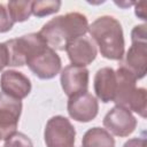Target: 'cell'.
I'll return each mask as SVG.
<instances>
[{
  "label": "cell",
  "mask_w": 147,
  "mask_h": 147,
  "mask_svg": "<svg viewBox=\"0 0 147 147\" xmlns=\"http://www.w3.org/2000/svg\"><path fill=\"white\" fill-rule=\"evenodd\" d=\"M88 31V21L85 15L74 11L57 16L45 23L39 31L47 45L54 51H65L67 45Z\"/></svg>",
  "instance_id": "obj_1"
},
{
  "label": "cell",
  "mask_w": 147,
  "mask_h": 147,
  "mask_svg": "<svg viewBox=\"0 0 147 147\" xmlns=\"http://www.w3.org/2000/svg\"><path fill=\"white\" fill-rule=\"evenodd\" d=\"M88 32L99 46L101 55L121 61L124 56V34L121 23L113 16L103 15L88 24Z\"/></svg>",
  "instance_id": "obj_2"
},
{
  "label": "cell",
  "mask_w": 147,
  "mask_h": 147,
  "mask_svg": "<svg viewBox=\"0 0 147 147\" xmlns=\"http://www.w3.org/2000/svg\"><path fill=\"white\" fill-rule=\"evenodd\" d=\"M5 44L8 49L9 67H23L31 57L48 47L39 32L24 34L15 39L7 40Z\"/></svg>",
  "instance_id": "obj_3"
},
{
  "label": "cell",
  "mask_w": 147,
  "mask_h": 147,
  "mask_svg": "<svg viewBox=\"0 0 147 147\" xmlns=\"http://www.w3.org/2000/svg\"><path fill=\"white\" fill-rule=\"evenodd\" d=\"M44 139L46 147H75L76 130L67 117L56 115L46 123Z\"/></svg>",
  "instance_id": "obj_4"
},
{
  "label": "cell",
  "mask_w": 147,
  "mask_h": 147,
  "mask_svg": "<svg viewBox=\"0 0 147 147\" xmlns=\"http://www.w3.org/2000/svg\"><path fill=\"white\" fill-rule=\"evenodd\" d=\"M22 113V101L0 93V137L6 140L16 132Z\"/></svg>",
  "instance_id": "obj_5"
},
{
  "label": "cell",
  "mask_w": 147,
  "mask_h": 147,
  "mask_svg": "<svg viewBox=\"0 0 147 147\" xmlns=\"http://www.w3.org/2000/svg\"><path fill=\"white\" fill-rule=\"evenodd\" d=\"M103 126L114 136L129 137L137 127V119L129 109L115 106L103 117Z\"/></svg>",
  "instance_id": "obj_6"
},
{
  "label": "cell",
  "mask_w": 147,
  "mask_h": 147,
  "mask_svg": "<svg viewBox=\"0 0 147 147\" xmlns=\"http://www.w3.org/2000/svg\"><path fill=\"white\" fill-rule=\"evenodd\" d=\"M67 109L69 116L72 119L87 123L96 117L99 111V103L94 95L85 91L70 96L68 100Z\"/></svg>",
  "instance_id": "obj_7"
},
{
  "label": "cell",
  "mask_w": 147,
  "mask_h": 147,
  "mask_svg": "<svg viewBox=\"0 0 147 147\" xmlns=\"http://www.w3.org/2000/svg\"><path fill=\"white\" fill-rule=\"evenodd\" d=\"M26 65L40 79H52L61 70V59L49 46L39 54L31 57Z\"/></svg>",
  "instance_id": "obj_8"
},
{
  "label": "cell",
  "mask_w": 147,
  "mask_h": 147,
  "mask_svg": "<svg viewBox=\"0 0 147 147\" xmlns=\"http://www.w3.org/2000/svg\"><path fill=\"white\" fill-rule=\"evenodd\" d=\"M60 80L62 90L70 98L75 94L87 91L88 70L85 67L70 64L61 71Z\"/></svg>",
  "instance_id": "obj_9"
},
{
  "label": "cell",
  "mask_w": 147,
  "mask_h": 147,
  "mask_svg": "<svg viewBox=\"0 0 147 147\" xmlns=\"http://www.w3.org/2000/svg\"><path fill=\"white\" fill-rule=\"evenodd\" d=\"M65 52L70 62L74 65L79 67H86L91 64L98 54L95 44L86 36L76 38L75 40L70 41L65 47Z\"/></svg>",
  "instance_id": "obj_10"
},
{
  "label": "cell",
  "mask_w": 147,
  "mask_h": 147,
  "mask_svg": "<svg viewBox=\"0 0 147 147\" xmlns=\"http://www.w3.org/2000/svg\"><path fill=\"white\" fill-rule=\"evenodd\" d=\"M0 87L2 93L22 100L30 94L32 85L24 74L16 70H6L1 75Z\"/></svg>",
  "instance_id": "obj_11"
},
{
  "label": "cell",
  "mask_w": 147,
  "mask_h": 147,
  "mask_svg": "<svg viewBox=\"0 0 147 147\" xmlns=\"http://www.w3.org/2000/svg\"><path fill=\"white\" fill-rule=\"evenodd\" d=\"M119 67L131 72L137 80L144 78L147 70V42H132Z\"/></svg>",
  "instance_id": "obj_12"
},
{
  "label": "cell",
  "mask_w": 147,
  "mask_h": 147,
  "mask_svg": "<svg viewBox=\"0 0 147 147\" xmlns=\"http://www.w3.org/2000/svg\"><path fill=\"white\" fill-rule=\"evenodd\" d=\"M115 74H116V92L113 102H115L116 106H121L129 109L130 102L138 88L136 86L137 79L131 72H129L123 67H118Z\"/></svg>",
  "instance_id": "obj_13"
},
{
  "label": "cell",
  "mask_w": 147,
  "mask_h": 147,
  "mask_svg": "<svg viewBox=\"0 0 147 147\" xmlns=\"http://www.w3.org/2000/svg\"><path fill=\"white\" fill-rule=\"evenodd\" d=\"M94 92L96 98L103 103L114 100L116 92V74L113 68L103 67L96 71L94 76Z\"/></svg>",
  "instance_id": "obj_14"
},
{
  "label": "cell",
  "mask_w": 147,
  "mask_h": 147,
  "mask_svg": "<svg viewBox=\"0 0 147 147\" xmlns=\"http://www.w3.org/2000/svg\"><path fill=\"white\" fill-rule=\"evenodd\" d=\"M82 147H115V140L106 129L94 126L85 132Z\"/></svg>",
  "instance_id": "obj_15"
},
{
  "label": "cell",
  "mask_w": 147,
  "mask_h": 147,
  "mask_svg": "<svg viewBox=\"0 0 147 147\" xmlns=\"http://www.w3.org/2000/svg\"><path fill=\"white\" fill-rule=\"evenodd\" d=\"M7 9L14 23L24 22L32 15V1H9Z\"/></svg>",
  "instance_id": "obj_16"
},
{
  "label": "cell",
  "mask_w": 147,
  "mask_h": 147,
  "mask_svg": "<svg viewBox=\"0 0 147 147\" xmlns=\"http://www.w3.org/2000/svg\"><path fill=\"white\" fill-rule=\"evenodd\" d=\"M61 1L51 0V1H32V14L37 17H44L52 14H55L60 10Z\"/></svg>",
  "instance_id": "obj_17"
},
{
  "label": "cell",
  "mask_w": 147,
  "mask_h": 147,
  "mask_svg": "<svg viewBox=\"0 0 147 147\" xmlns=\"http://www.w3.org/2000/svg\"><path fill=\"white\" fill-rule=\"evenodd\" d=\"M146 101H147V96H146V90L144 87H138L137 92L134 94V96L132 98L130 106H129V110L130 111H134L137 113L139 116H141L142 118H146V114H147V106H146Z\"/></svg>",
  "instance_id": "obj_18"
},
{
  "label": "cell",
  "mask_w": 147,
  "mask_h": 147,
  "mask_svg": "<svg viewBox=\"0 0 147 147\" xmlns=\"http://www.w3.org/2000/svg\"><path fill=\"white\" fill-rule=\"evenodd\" d=\"M3 147H33V144L26 134L16 131L5 140Z\"/></svg>",
  "instance_id": "obj_19"
},
{
  "label": "cell",
  "mask_w": 147,
  "mask_h": 147,
  "mask_svg": "<svg viewBox=\"0 0 147 147\" xmlns=\"http://www.w3.org/2000/svg\"><path fill=\"white\" fill-rule=\"evenodd\" d=\"M14 22L10 18L8 9L5 5L0 3V33H5L11 30Z\"/></svg>",
  "instance_id": "obj_20"
},
{
  "label": "cell",
  "mask_w": 147,
  "mask_h": 147,
  "mask_svg": "<svg viewBox=\"0 0 147 147\" xmlns=\"http://www.w3.org/2000/svg\"><path fill=\"white\" fill-rule=\"evenodd\" d=\"M146 24L136 25L131 31V40L132 42H147V31Z\"/></svg>",
  "instance_id": "obj_21"
},
{
  "label": "cell",
  "mask_w": 147,
  "mask_h": 147,
  "mask_svg": "<svg viewBox=\"0 0 147 147\" xmlns=\"http://www.w3.org/2000/svg\"><path fill=\"white\" fill-rule=\"evenodd\" d=\"M9 64V55L8 49L5 42H0V71Z\"/></svg>",
  "instance_id": "obj_22"
},
{
  "label": "cell",
  "mask_w": 147,
  "mask_h": 147,
  "mask_svg": "<svg viewBox=\"0 0 147 147\" xmlns=\"http://www.w3.org/2000/svg\"><path fill=\"white\" fill-rule=\"evenodd\" d=\"M123 147H146V139L145 138H133L129 139Z\"/></svg>",
  "instance_id": "obj_23"
},
{
  "label": "cell",
  "mask_w": 147,
  "mask_h": 147,
  "mask_svg": "<svg viewBox=\"0 0 147 147\" xmlns=\"http://www.w3.org/2000/svg\"><path fill=\"white\" fill-rule=\"evenodd\" d=\"M136 16L141 18L142 21L146 20V3L145 2H138L136 3V9H134Z\"/></svg>",
  "instance_id": "obj_24"
},
{
  "label": "cell",
  "mask_w": 147,
  "mask_h": 147,
  "mask_svg": "<svg viewBox=\"0 0 147 147\" xmlns=\"http://www.w3.org/2000/svg\"><path fill=\"white\" fill-rule=\"evenodd\" d=\"M116 5H118V6H121V7H123V8H125V7H127V6H130V5H133V2H125V3H121V2H115Z\"/></svg>",
  "instance_id": "obj_25"
},
{
  "label": "cell",
  "mask_w": 147,
  "mask_h": 147,
  "mask_svg": "<svg viewBox=\"0 0 147 147\" xmlns=\"http://www.w3.org/2000/svg\"><path fill=\"white\" fill-rule=\"evenodd\" d=\"M0 140H2V139H1V137H0Z\"/></svg>",
  "instance_id": "obj_26"
}]
</instances>
